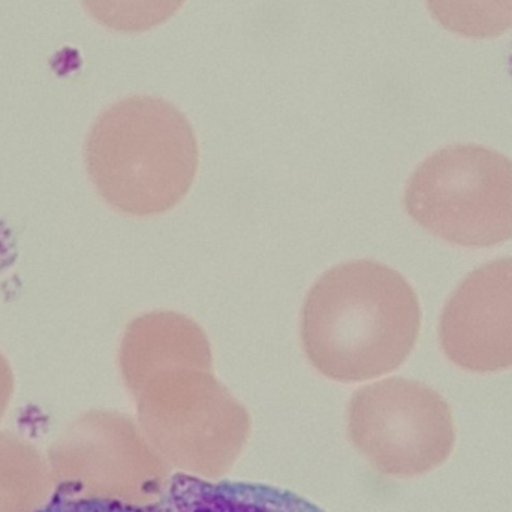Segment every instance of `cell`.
<instances>
[{
  "label": "cell",
  "mask_w": 512,
  "mask_h": 512,
  "mask_svg": "<svg viewBox=\"0 0 512 512\" xmlns=\"http://www.w3.org/2000/svg\"><path fill=\"white\" fill-rule=\"evenodd\" d=\"M14 390V376L8 360L0 354V418L5 414Z\"/></svg>",
  "instance_id": "30bf717a"
},
{
  "label": "cell",
  "mask_w": 512,
  "mask_h": 512,
  "mask_svg": "<svg viewBox=\"0 0 512 512\" xmlns=\"http://www.w3.org/2000/svg\"><path fill=\"white\" fill-rule=\"evenodd\" d=\"M406 212L451 245L492 248L512 239V161L478 144L438 150L409 179Z\"/></svg>",
  "instance_id": "3957f363"
},
{
  "label": "cell",
  "mask_w": 512,
  "mask_h": 512,
  "mask_svg": "<svg viewBox=\"0 0 512 512\" xmlns=\"http://www.w3.org/2000/svg\"><path fill=\"white\" fill-rule=\"evenodd\" d=\"M432 17L454 35L498 38L512 29V0H426Z\"/></svg>",
  "instance_id": "52a82bcc"
},
{
  "label": "cell",
  "mask_w": 512,
  "mask_h": 512,
  "mask_svg": "<svg viewBox=\"0 0 512 512\" xmlns=\"http://www.w3.org/2000/svg\"><path fill=\"white\" fill-rule=\"evenodd\" d=\"M32 512H174L168 501L161 504H129L101 498H59Z\"/></svg>",
  "instance_id": "9c48e42d"
},
{
  "label": "cell",
  "mask_w": 512,
  "mask_h": 512,
  "mask_svg": "<svg viewBox=\"0 0 512 512\" xmlns=\"http://www.w3.org/2000/svg\"><path fill=\"white\" fill-rule=\"evenodd\" d=\"M439 340L466 372L512 369V258L487 262L460 282L442 310Z\"/></svg>",
  "instance_id": "5b68a950"
},
{
  "label": "cell",
  "mask_w": 512,
  "mask_h": 512,
  "mask_svg": "<svg viewBox=\"0 0 512 512\" xmlns=\"http://www.w3.org/2000/svg\"><path fill=\"white\" fill-rule=\"evenodd\" d=\"M87 171L105 203L129 216H155L180 203L198 168L194 129L176 107L132 96L108 107L84 146Z\"/></svg>",
  "instance_id": "7a4b0ae2"
},
{
  "label": "cell",
  "mask_w": 512,
  "mask_h": 512,
  "mask_svg": "<svg viewBox=\"0 0 512 512\" xmlns=\"http://www.w3.org/2000/svg\"><path fill=\"white\" fill-rule=\"evenodd\" d=\"M167 501L174 512H325L309 499L259 483L212 481L176 475Z\"/></svg>",
  "instance_id": "8992f818"
},
{
  "label": "cell",
  "mask_w": 512,
  "mask_h": 512,
  "mask_svg": "<svg viewBox=\"0 0 512 512\" xmlns=\"http://www.w3.org/2000/svg\"><path fill=\"white\" fill-rule=\"evenodd\" d=\"M420 327V301L399 271L381 262H346L310 289L301 342L322 375L364 381L405 363Z\"/></svg>",
  "instance_id": "6da1fadb"
},
{
  "label": "cell",
  "mask_w": 512,
  "mask_h": 512,
  "mask_svg": "<svg viewBox=\"0 0 512 512\" xmlns=\"http://www.w3.org/2000/svg\"><path fill=\"white\" fill-rule=\"evenodd\" d=\"M352 424L391 474L414 477L453 453L456 427L447 400L433 388L393 378L363 388L351 403Z\"/></svg>",
  "instance_id": "277c9868"
},
{
  "label": "cell",
  "mask_w": 512,
  "mask_h": 512,
  "mask_svg": "<svg viewBox=\"0 0 512 512\" xmlns=\"http://www.w3.org/2000/svg\"><path fill=\"white\" fill-rule=\"evenodd\" d=\"M186 0H81L86 11L107 29L141 33L161 26Z\"/></svg>",
  "instance_id": "ba28073f"
}]
</instances>
